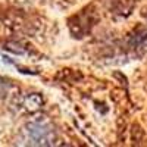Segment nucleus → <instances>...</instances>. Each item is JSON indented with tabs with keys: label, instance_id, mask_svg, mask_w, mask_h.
<instances>
[{
	"label": "nucleus",
	"instance_id": "2",
	"mask_svg": "<svg viewBox=\"0 0 147 147\" xmlns=\"http://www.w3.org/2000/svg\"><path fill=\"white\" fill-rule=\"evenodd\" d=\"M97 22V13L93 7H85L84 10H81L78 15H74L69 19V30L71 34L74 37H81L87 35L91 28L96 25Z\"/></svg>",
	"mask_w": 147,
	"mask_h": 147
},
{
	"label": "nucleus",
	"instance_id": "1",
	"mask_svg": "<svg viewBox=\"0 0 147 147\" xmlns=\"http://www.w3.org/2000/svg\"><path fill=\"white\" fill-rule=\"evenodd\" d=\"M57 141L55 128L46 121H31L19 132L18 143L25 146H53Z\"/></svg>",
	"mask_w": 147,
	"mask_h": 147
},
{
	"label": "nucleus",
	"instance_id": "4",
	"mask_svg": "<svg viewBox=\"0 0 147 147\" xmlns=\"http://www.w3.org/2000/svg\"><path fill=\"white\" fill-rule=\"evenodd\" d=\"M129 47L134 50H140V49L147 47V31L144 30H137L131 37H129Z\"/></svg>",
	"mask_w": 147,
	"mask_h": 147
},
{
	"label": "nucleus",
	"instance_id": "3",
	"mask_svg": "<svg viewBox=\"0 0 147 147\" xmlns=\"http://www.w3.org/2000/svg\"><path fill=\"white\" fill-rule=\"evenodd\" d=\"M41 103H43L41 96L37 94V93H34V94H30V96H27V97H24L22 102H21V107H22L24 110H27V112L32 113V112H35V110L40 109Z\"/></svg>",
	"mask_w": 147,
	"mask_h": 147
},
{
	"label": "nucleus",
	"instance_id": "5",
	"mask_svg": "<svg viewBox=\"0 0 147 147\" xmlns=\"http://www.w3.org/2000/svg\"><path fill=\"white\" fill-rule=\"evenodd\" d=\"M7 91H9V84L6 81H3V80H0V97L6 96Z\"/></svg>",
	"mask_w": 147,
	"mask_h": 147
},
{
	"label": "nucleus",
	"instance_id": "6",
	"mask_svg": "<svg viewBox=\"0 0 147 147\" xmlns=\"http://www.w3.org/2000/svg\"><path fill=\"white\" fill-rule=\"evenodd\" d=\"M144 16L147 18V9H146V12H144Z\"/></svg>",
	"mask_w": 147,
	"mask_h": 147
}]
</instances>
